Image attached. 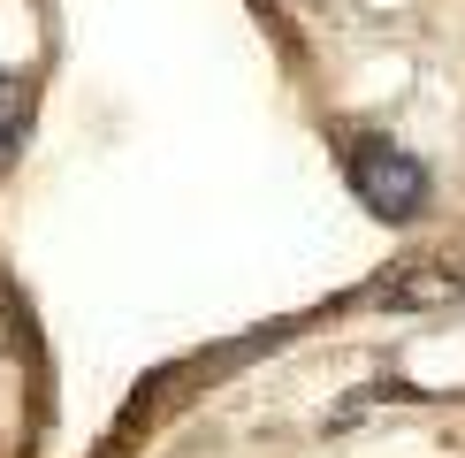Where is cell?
Listing matches in <instances>:
<instances>
[{
	"instance_id": "cell-1",
	"label": "cell",
	"mask_w": 465,
	"mask_h": 458,
	"mask_svg": "<svg viewBox=\"0 0 465 458\" xmlns=\"http://www.w3.org/2000/svg\"><path fill=\"white\" fill-rule=\"evenodd\" d=\"M343 168H351V191L381 222H412L420 206H428V168H420V153H404L390 138H359L343 153Z\"/></svg>"
}]
</instances>
